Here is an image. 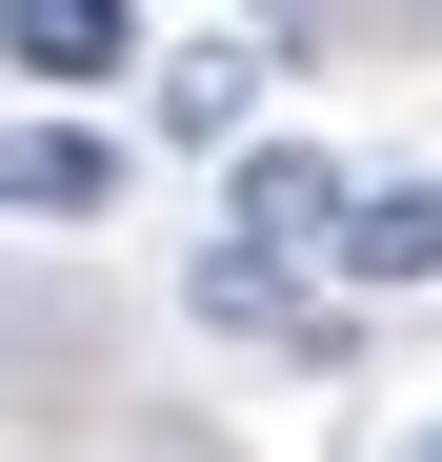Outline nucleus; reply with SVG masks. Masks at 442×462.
I'll use <instances>...</instances> for the list:
<instances>
[{
	"mask_svg": "<svg viewBox=\"0 0 442 462\" xmlns=\"http://www.w3.org/2000/svg\"><path fill=\"white\" fill-rule=\"evenodd\" d=\"M342 221H362L342 162H302V141H262V162H242V242H342Z\"/></svg>",
	"mask_w": 442,
	"mask_h": 462,
	"instance_id": "f257e3e1",
	"label": "nucleus"
},
{
	"mask_svg": "<svg viewBox=\"0 0 442 462\" xmlns=\"http://www.w3.org/2000/svg\"><path fill=\"white\" fill-rule=\"evenodd\" d=\"M0 201L81 221V201H121V141H81V121H21V141H0Z\"/></svg>",
	"mask_w": 442,
	"mask_h": 462,
	"instance_id": "f03ea898",
	"label": "nucleus"
},
{
	"mask_svg": "<svg viewBox=\"0 0 442 462\" xmlns=\"http://www.w3.org/2000/svg\"><path fill=\"white\" fill-rule=\"evenodd\" d=\"M342 262H362V282H442V181H362Z\"/></svg>",
	"mask_w": 442,
	"mask_h": 462,
	"instance_id": "7ed1b4c3",
	"label": "nucleus"
},
{
	"mask_svg": "<svg viewBox=\"0 0 442 462\" xmlns=\"http://www.w3.org/2000/svg\"><path fill=\"white\" fill-rule=\"evenodd\" d=\"M0 41H21L41 81H101V60H121V0H21V21H0Z\"/></svg>",
	"mask_w": 442,
	"mask_h": 462,
	"instance_id": "20e7f679",
	"label": "nucleus"
}]
</instances>
